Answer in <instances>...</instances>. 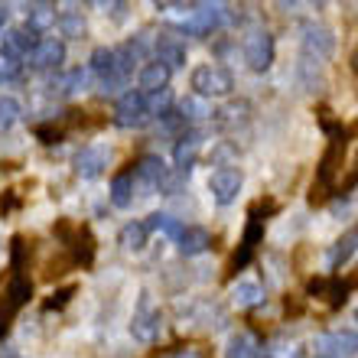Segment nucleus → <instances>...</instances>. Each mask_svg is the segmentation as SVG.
<instances>
[{
  "instance_id": "nucleus-1",
  "label": "nucleus",
  "mask_w": 358,
  "mask_h": 358,
  "mask_svg": "<svg viewBox=\"0 0 358 358\" xmlns=\"http://www.w3.org/2000/svg\"><path fill=\"white\" fill-rule=\"evenodd\" d=\"M189 82L199 98H228L235 92V76L225 66H199Z\"/></svg>"
},
{
  "instance_id": "nucleus-2",
  "label": "nucleus",
  "mask_w": 358,
  "mask_h": 358,
  "mask_svg": "<svg viewBox=\"0 0 358 358\" xmlns=\"http://www.w3.org/2000/svg\"><path fill=\"white\" fill-rule=\"evenodd\" d=\"M300 33H303V56H306V62L320 66L322 59L332 56V49H336V36H332V29L320 27V23H303Z\"/></svg>"
},
{
  "instance_id": "nucleus-3",
  "label": "nucleus",
  "mask_w": 358,
  "mask_h": 358,
  "mask_svg": "<svg viewBox=\"0 0 358 358\" xmlns=\"http://www.w3.org/2000/svg\"><path fill=\"white\" fill-rule=\"evenodd\" d=\"M150 121V111H147V94L143 92H124L114 104V124L117 127H143Z\"/></svg>"
},
{
  "instance_id": "nucleus-4",
  "label": "nucleus",
  "mask_w": 358,
  "mask_h": 358,
  "mask_svg": "<svg viewBox=\"0 0 358 358\" xmlns=\"http://www.w3.org/2000/svg\"><path fill=\"white\" fill-rule=\"evenodd\" d=\"M245 62L251 72H267L273 66V36L267 29H251L245 36Z\"/></svg>"
},
{
  "instance_id": "nucleus-5",
  "label": "nucleus",
  "mask_w": 358,
  "mask_h": 358,
  "mask_svg": "<svg viewBox=\"0 0 358 358\" xmlns=\"http://www.w3.org/2000/svg\"><path fill=\"white\" fill-rule=\"evenodd\" d=\"M160 310H153L150 303V293H141V306H137V313H134V322H131V332L137 342H153L157 336H160Z\"/></svg>"
},
{
  "instance_id": "nucleus-6",
  "label": "nucleus",
  "mask_w": 358,
  "mask_h": 358,
  "mask_svg": "<svg viewBox=\"0 0 358 358\" xmlns=\"http://www.w3.org/2000/svg\"><path fill=\"white\" fill-rule=\"evenodd\" d=\"M316 349H320L326 358H355L358 355V336L352 329L322 332V336H316Z\"/></svg>"
},
{
  "instance_id": "nucleus-7",
  "label": "nucleus",
  "mask_w": 358,
  "mask_h": 358,
  "mask_svg": "<svg viewBox=\"0 0 358 358\" xmlns=\"http://www.w3.org/2000/svg\"><path fill=\"white\" fill-rule=\"evenodd\" d=\"M241 182H245L241 173L231 170V166H222V170L212 173L208 189H212V196H215L218 206H231V202L238 199V192H241Z\"/></svg>"
},
{
  "instance_id": "nucleus-8",
  "label": "nucleus",
  "mask_w": 358,
  "mask_h": 358,
  "mask_svg": "<svg viewBox=\"0 0 358 358\" xmlns=\"http://www.w3.org/2000/svg\"><path fill=\"white\" fill-rule=\"evenodd\" d=\"M27 59H29V69H36V72L59 69L66 62V43H59V39H39L36 49Z\"/></svg>"
},
{
  "instance_id": "nucleus-9",
  "label": "nucleus",
  "mask_w": 358,
  "mask_h": 358,
  "mask_svg": "<svg viewBox=\"0 0 358 358\" xmlns=\"http://www.w3.org/2000/svg\"><path fill=\"white\" fill-rule=\"evenodd\" d=\"M108 160H111V150H108V147H101V143L85 147V150H78V157H76V173L82 179H98L104 173V166H108Z\"/></svg>"
},
{
  "instance_id": "nucleus-10",
  "label": "nucleus",
  "mask_w": 358,
  "mask_h": 358,
  "mask_svg": "<svg viewBox=\"0 0 358 358\" xmlns=\"http://www.w3.org/2000/svg\"><path fill=\"white\" fill-rule=\"evenodd\" d=\"M261 238H264V218H257L255 212H251V222H248L245 238H241V251H238L235 261H231V271H241V267L251 264L255 248H257V241H261Z\"/></svg>"
},
{
  "instance_id": "nucleus-11",
  "label": "nucleus",
  "mask_w": 358,
  "mask_h": 358,
  "mask_svg": "<svg viewBox=\"0 0 358 358\" xmlns=\"http://www.w3.org/2000/svg\"><path fill=\"white\" fill-rule=\"evenodd\" d=\"M36 33H29L27 27H13V29H7L3 33V56H10V59H20V56H29L33 49H36Z\"/></svg>"
},
{
  "instance_id": "nucleus-12",
  "label": "nucleus",
  "mask_w": 358,
  "mask_h": 358,
  "mask_svg": "<svg viewBox=\"0 0 358 358\" xmlns=\"http://www.w3.org/2000/svg\"><path fill=\"white\" fill-rule=\"evenodd\" d=\"M134 176L141 179L143 186L160 189L163 176H166V163H163L157 153H143L141 160H137V166H134Z\"/></svg>"
},
{
  "instance_id": "nucleus-13",
  "label": "nucleus",
  "mask_w": 358,
  "mask_h": 358,
  "mask_svg": "<svg viewBox=\"0 0 358 358\" xmlns=\"http://www.w3.org/2000/svg\"><path fill=\"white\" fill-rule=\"evenodd\" d=\"M202 147V131H182L176 141V170H192V163H196V153Z\"/></svg>"
},
{
  "instance_id": "nucleus-14",
  "label": "nucleus",
  "mask_w": 358,
  "mask_h": 358,
  "mask_svg": "<svg viewBox=\"0 0 358 358\" xmlns=\"http://www.w3.org/2000/svg\"><path fill=\"white\" fill-rule=\"evenodd\" d=\"M176 245H179V255L182 257H196V255H202V251H208L212 235H208L206 228L189 225V228H182V235L176 238Z\"/></svg>"
},
{
  "instance_id": "nucleus-15",
  "label": "nucleus",
  "mask_w": 358,
  "mask_h": 358,
  "mask_svg": "<svg viewBox=\"0 0 358 358\" xmlns=\"http://www.w3.org/2000/svg\"><path fill=\"white\" fill-rule=\"evenodd\" d=\"M157 62L166 66L170 72L173 69H182L186 66V46H182L179 39H173V36H163L160 43H157Z\"/></svg>"
},
{
  "instance_id": "nucleus-16",
  "label": "nucleus",
  "mask_w": 358,
  "mask_h": 358,
  "mask_svg": "<svg viewBox=\"0 0 358 358\" xmlns=\"http://www.w3.org/2000/svg\"><path fill=\"white\" fill-rule=\"evenodd\" d=\"M166 85H170V69L160 66L157 59H153V62H147V66L141 69V88H143V94L163 92Z\"/></svg>"
},
{
  "instance_id": "nucleus-17",
  "label": "nucleus",
  "mask_w": 358,
  "mask_h": 358,
  "mask_svg": "<svg viewBox=\"0 0 358 358\" xmlns=\"http://www.w3.org/2000/svg\"><path fill=\"white\" fill-rule=\"evenodd\" d=\"M49 27H56V3H33L27 10V29L29 33H43Z\"/></svg>"
},
{
  "instance_id": "nucleus-18",
  "label": "nucleus",
  "mask_w": 358,
  "mask_h": 358,
  "mask_svg": "<svg viewBox=\"0 0 358 358\" xmlns=\"http://www.w3.org/2000/svg\"><path fill=\"white\" fill-rule=\"evenodd\" d=\"M88 69H92L98 78H124V76H117L114 49H108V46H98V49H94L92 59H88Z\"/></svg>"
},
{
  "instance_id": "nucleus-19",
  "label": "nucleus",
  "mask_w": 358,
  "mask_h": 358,
  "mask_svg": "<svg viewBox=\"0 0 358 358\" xmlns=\"http://www.w3.org/2000/svg\"><path fill=\"white\" fill-rule=\"evenodd\" d=\"M147 225L143 222H127V225L121 228V235H117V241H121L124 251H143L147 248Z\"/></svg>"
},
{
  "instance_id": "nucleus-20",
  "label": "nucleus",
  "mask_w": 358,
  "mask_h": 358,
  "mask_svg": "<svg viewBox=\"0 0 358 358\" xmlns=\"http://www.w3.org/2000/svg\"><path fill=\"white\" fill-rule=\"evenodd\" d=\"M29 296H33V283H29L23 273H13V277H10V287H7V310L17 313Z\"/></svg>"
},
{
  "instance_id": "nucleus-21",
  "label": "nucleus",
  "mask_w": 358,
  "mask_h": 358,
  "mask_svg": "<svg viewBox=\"0 0 358 358\" xmlns=\"http://www.w3.org/2000/svg\"><path fill=\"white\" fill-rule=\"evenodd\" d=\"M85 82H88V72L85 69H69V72H62L59 78H52V92H59V94H76V92H82L85 88Z\"/></svg>"
},
{
  "instance_id": "nucleus-22",
  "label": "nucleus",
  "mask_w": 358,
  "mask_h": 358,
  "mask_svg": "<svg viewBox=\"0 0 358 358\" xmlns=\"http://www.w3.org/2000/svg\"><path fill=\"white\" fill-rule=\"evenodd\" d=\"M257 342L251 332H235L231 339H228V349H225V358H257Z\"/></svg>"
},
{
  "instance_id": "nucleus-23",
  "label": "nucleus",
  "mask_w": 358,
  "mask_h": 358,
  "mask_svg": "<svg viewBox=\"0 0 358 358\" xmlns=\"http://www.w3.org/2000/svg\"><path fill=\"white\" fill-rule=\"evenodd\" d=\"M355 251H358V225L349 228V231L336 241V248H332V255H329V264L332 267H342L352 255H355Z\"/></svg>"
},
{
  "instance_id": "nucleus-24",
  "label": "nucleus",
  "mask_w": 358,
  "mask_h": 358,
  "mask_svg": "<svg viewBox=\"0 0 358 358\" xmlns=\"http://www.w3.org/2000/svg\"><path fill=\"white\" fill-rule=\"evenodd\" d=\"M111 202L117 208H127L134 202V173H117L111 179Z\"/></svg>"
},
{
  "instance_id": "nucleus-25",
  "label": "nucleus",
  "mask_w": 358,
  "mask_h": 358,
  "mask_svg": "<svg viewBox=\"0 0 358 358\" xmlns=\"http://www.w3.org/2000/svg\"><path fill=\"white\" fill-rule=\"evenodd\" d=\"M143 225H147V231H163V235L173 238V241H176V238L182 235V228H186L182 222H179V218L166 215V212H153V215L147 218Z\"/></svg>"
},
{
  "instance_id": "nucleus-26",
  "label": "nucleus",
  "mask_w": 358,
  "mask_h": 358,
  "mask_svg": "<svg viewBox=\"0 0 358 358\" xmlns=\"http://www.w3.org/2000/svg\"><path fill=\"white\" fill-rule=\"evenodd\" d=\"M56 23H59V33H62V36H69V39H82V36H85V29H88L85 17H82L78 10H66V13H59Z\"/></svg>"
},
{
  "instance_id": "nucleus-27",
  "label": "nucleus",
  "mask_w": 358,
  "mask_h": 358,
  "mask_svg": "<svg viewBox=\"0 0 358 358\" xmlns=\"http://www.w3.org/2000/svg\"><path fill=\"white\" fill-rule=\"evenodd\" d=\"M231 296H235L238 306H245L248 310V306H257V303L264 300V290H261L255 280H238L235 290H231Z\"/></svg>"
},
{
  "instance_id": "nucleus-28",
  "label": "nucleus",
  "mask_w": 358,
  "mask_h": 358,
  "mask_svg": "<svg viewBox=\"0 0 358 358\" xmlns=\"http://www.w3.org/2000/svg\"><path fill=\"white\" fill-rule=\"evenodd\" d=\"M179 114H182V121H202L212 114L206 98H199V94H186L182 101H179Z\"/></svg>"
},
{
  "instance_id": "nucleus-29",
  "label": "nucleus",
  "mask_w": 358,
  "mask_h": 358,
  "mask_svg": "<svg viewBox=\"0 0 358 358\" xmlns=\"http://www.w3.org/2000/svg\"><path fill=\"white\" fill-rule=\"evenodd\" d=\"M20 121V101L10 94H0V131H10Z\"/></svg>"
},
{
  "instance_id": "nucleus-30",
  "label": "nucleus",
  "mask_w": 358,
  "mask_h": 358,
  "mask_svg": "<svg viewBox=\"0 0 358 358\" xmlns=\"http://www.w3.org/2000/svg\"><path fill=\"white\" fill-rule=\"evenodd\" d=\"M170 104H173L170 88H163V92L147 94V111L157 114V117H163V114H170Z\"/></svg>"
},
{
  "instance_id": "nucleus-31",
  "label": "nucleus",
  "mask_w": 358,
  "mask_h": 358,
  "mask_svg": "<svg viewBox=\"0 0 358 358\" xmlns=\"http://www.w3.org/2000/svg\"><path fill=\"white\" fill-rule=\"evenodd\" d=\"M23 264H27V238L13 235V241H10V267H13V273H23Z\"/></svg>"
},
{
  "instance_id": "nucleus-32",
  "label": "nucleus",
  "mask_w": 358,
  "mask_h": 358,
  "mask_svg": "<svg viewBox=\"0 0 358 358\" xmlns=\"http://www.w3.org/2000/svg\"><path fill=\"white\" fill-rule=\"evenodd\" d=\"M20 78V59H10L0 52V82H13Z\"/></svg>"
},
{
  "instance_id": "nucleus-33",
  "label": "nucleus",
  "mask_w": 358,
  "mask_h": 358,
  "mask_svg": "<svg viewBox=\"0 0 358 358\" xmlns=\"http://www.w3.org/2000/svg\"><path fill=\"white\" fill-rule=\"evenodd\" d=\"M157 358H206V352L196 349V345H176V349L160 352Z\"/></svg>"
},
{
  "instance_id": "nucleus-34",
  "label": "nucleus",
  "mask_w": 358,
  "mask_h": 358,
  "mask_svg": "<svg viewBox=\"0 0 358 358\" xmlns=\"http://www.w3.org/2000/svg\"><path fill=\"white\" fill-rule=\"evenodd\" d=\"M36 137L43 143H59V141H62V127H56V124H39Z\"/></svg>"
},
{
  "instance_id": "nucleus-35",
  "label": "nucleus",
  "mask_w": 358,
  "mask_h": 358,
  "mask_svg": "<svg viewBox=\"0 0 358 358\" xmlns=\"http://www.w3.org/2000/svg\"><path fill=\"white\" fill-rule=\"evenodd\" d=\"M72 296H76V287H62V290L52 293V300H46V310H62Z\"/></svg>"
},
{
  "instance_id": "nucleus-36",
  "label": "nucleus",
  "mask_w": 358,
  "mask_h": 358,
  "mask_svg": "<svg viewBox=\"0 0 358 358\" xmlns=\"http://www.w3.org/2000/svg\"><path fill=\"white\" fill-rule=\"evenodd\" d=\"M17 208V196H13V189H7V196L0 199V212L7 215V212H13Z\"/></svg>"
},
{
  "instance_id": "nucleus-37",
  "label": "nucleus",
  "mask_w": 358,
  "mask_h": 358,
  "mask_svg": "<svg viewBox=\"0 0 358 358\" xmlns=\"http://www.w3.org/2000/svg\"><path fill=\"white\" fill-rule=\"evenodd\" d=\"M10 316H13V310H3V306H0V339H3L10 329Z\"/></svg>"
},
{
  "instance_id": "nucleus-38",
  "label": "nucleus",
  "mask_w": 358,
  "mask_h": 358,
  "mask_svg": "<svg viewBox=\"0 0 358 358\" xmlns=\"http://www.w3.org/2000/svg\"><path fill=\"white\" fill-rule=\"evenodd\" d=\"M7 13H10V10H7V3H0V27L7 23Z\"/></svg>"
},
{
  "instance_id": "nucleus-39",
  "label": "nucleus",
  "mask_w": 358,
  "mask_h": 358,
  "mask_svg": "<svg viewBox=\"0 0 358 358\" xmlns=\"http://www.w3.org/2000/svg\"><path fill=\"white\" fill-rule=\"evenodd\" d=\"M352 69L358 72V49H355V56H352Z\"/></svg>"
},
{
  "instance_id": "nucleus-40",
  "label": "nucleus",
  "mask_w": 358,
  "mask_h": 358,
  "mask_svg": "<svg viewBox=\"0 0 358 358\" xmlns=\"http://www.w3.org/2000/svg\"><path fill=\"white\" fill-rule=\"evenodd\" d=\"M316 358H326V355H316Z\"/></svg>"
}]
</instances>
